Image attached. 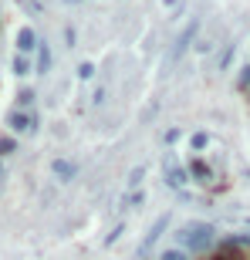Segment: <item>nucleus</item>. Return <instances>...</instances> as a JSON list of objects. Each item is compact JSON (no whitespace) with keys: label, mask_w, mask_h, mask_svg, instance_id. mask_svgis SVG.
Wrapping results in <instances>:
<instances>
[{"label":"nucleus","mask_w":250,"mask_h":260,"mask_svg":"<svg viewBox=\"0 0 250 260\" xmlns=\"http://www.w3.org/2000/svg\"><path fill=\"white\" fill-rule=\"evenodd\" d=\"M200 27H203V20L200 17H190L179 27V34L173 38V44H169V51H166V61H163V71H173L179 61L186 58V51L196 44V38H200Z\"/></svg>","instance_id":"f257e3e1"},{"label":"nucleus","mask_w":250,"mask_h":260,"mask_svg":"<svg viewBox=\"0 0 250 260\" xmlns=\"http://www.w3.org/2000/svg\"><path fill=\"white\" fill-rule=\"evenodd\" d=\"M7 125H10V132H17V135H24V132H38V125H41V115L30 108V112H24V108H14L7 115Z\"/></svg>","instance_id":"f03ea898"},{"label":"nucleus","mask_w":250,"mask_h":260,"mask_svg":"<svg viewBox=\"0 0 250 260\" xmlns=\"http://www.w3.org/2000/svg\"><path fill=\"white\" fill-rule=\"evenodd\" d=\"M163 173H166V183L173 186V189H183L186 179H190V169H179L173 152H166V159H163Z\"/></svg>","instance_id":"7ed1b4c3"},{"label":"nucleus","mask_w":250,"mask_h":260,"mask_svg":"<svg viewBox=\"0 0 250 260\" xmlns=\"http://www.w3.org/2000/svg\"><path fill=\"white\" fill-rule=\"evenodd\" d=\"M38 48H41V38L30 27H20L17 30V54H38Z\"/></svg>","instance_id":"20e7f679"},{"label":"nucleus","mask_w":250,"mask_h":260,"mask_svg":"<svg viewBox=\"0 0 250 260\" xmlns=\"http://www.w3.org/2000/svg\"><path fill=\"white\" fill-rule=\"evenodd\" d=\"M51 61H54V54H51V44H48V41H41L38 61H34V71H38V75H51Z\"/></svg>","instance_id":"39448f33"},{"label":"nucleus","mask_w":250,"mask_h":260,"mask_svg":"<svg viewBox=\"0 0 250 260\" xmlns=\"http://www.w3.org/2000/svg\"><path fill=\"white\" fill-rule=\"evenodd\" d=\"M51 169H54V176H58L61 183H71V179L78 176V162H71V159H54Z\"/></svg>","instance_id":"423d86ee"},{"label":"nucleus","mask_w":250,"mask_h":260,"mask_svg":"<svg viewBox=\"0 0 250 260\" xmlns=\"http://www.w3.org/2000/svg\"><path fill=\"white\" fill-rule=\"evenodd\" d=\"M186 169H190V176L193 179H196V183H210V176H213V169L206 162H203L200 155H193L190 159V166H186Z\"/></svg>","instance_id":"0eeeda50"},{"label":"nucleus","mask_w":250,"mask_h":260,"mask_svg":"<svg viewBox=\"0 0 250 260\" xmlns=\"http://www.w3.org/2000/svg\"><path fill=\"white\" fill-rule=\"evenodd\" d=\"M233 58H237V44H223V48L216 51V71H230Z\"/></svg>","instance_id":"6e6552de"},{"label":"nucleus","mask_w":250,"mask_h":260,"mask_svg":"<svg viewBox=\"0 0 250 260\" xmlns=\"http://www.w3.org/2000/svg\"><path fill=\"white\" fill-rule=\"evenodd\" d=\"M10 68H14V75H17V78H27L30 71H34V64H30V54H14Z\"/></svg>","instance_id":"1a4fd4ad"},{"label":"nucleus","mask_w":250,"mask_h":260,"mask_svg":"<svg viewBox=\"0 0 250 260\" xmlns=\"http://www.w3.org/2000/svg\"><path fill=\"white\" fill-rule=\"evenodd\" d=\"M34 102H38V91H34V88H20V91H17V108L30 112V108H34Z\"/></svg>","instance_id":"9d476101"},{"label":"nucleus","mask_w":250,"mask_h":260,"mask_svg":"<svg viewBox=\"0 0 250 260\" xmlns=\"http://www.w3.org/2000/svg\"><path fill=\"white\" fill-rule=\"evenodd\" d=\"M206 145H210V135H206V132H193L190 135V149H193V152H203Z\"/></svg>","instance_id":"9b49d317"},{"label":"nucleus","mask_w":250,"mask_h":260,"mask_svg":"<svg viewBox=\"0 0 250 260\" xmlns=\"http://www.w3.org/2000/svg\"><path fill=\"white\" fill-rule=\"evenodd\" d=\"M14 149H17V139H14V135H0V159L10 155Z\"/></svg>","instance_id":"f8f14e48"},{"label":"nucleus","mask_w":250,"mask_h":260,"mask_svg":"<svg viewBox=\"0 0 250 260\" xmlns=\"http://www.w3.org/2000/svg\"><path fill=\"white\" fill-rule=\"evenodd\" d=\"M237 88L250 95V64H243V68H240V75H237Z\"/></svg>","instance_id":"ddd939ff"},{"label":"nucleus","mask_w":250,"mask_h":260,"mask_svg":"<svg viewBox=\"0 0 250 260\" xmlns=\"http://www.w3.org/2000/svg\"><path fill=\"white\" fill-rule=\"evenodd\" d=\"M78 78H81V81H91V78H95V64H91V61H81V64H78Z\"/></svg>","instance_id":"4468645a"},{"label":"nucleus","mask_w":250,"mask_h":260,"mask_svg":"<svg viewBox=\"0 0 250 260\" xmlns=\"http://www.w3.org/2000/svg\"><path fill=\"white\" fill-rule=\"evenodd\" d=\"M105 95H108V88H105V85H98V88H95V95H91V105L102 108V105H105Z\"/></svg>","instance_id":"2eb2a0df"},{"label":"nucleus","mask_w":250,"mask_h":260,"mask_svg":"<svg viewBox=\"0 0 250 260\" xmlns=\"http://www.w3.org/2000/svg\"><path fill=\"white\" fill-rule=\"evenodd\" d=\"M78 44V30L75 27H65V48H75Z\"/></svg>","instance_id":"dca6fc26"},{"label":"nucleus","mask_w":250,"mask_h":260,"mask_svg":"<svg viewBox=\"0 0 250 260\" xmlns=\"http://www.w3.org/2000/svg\"><path fill=\"white\" fill-rule=\"evenodd\" d=\"M176 139H179V128H166V132H163V142L166 145H173Z\"/></svg>","instance_id":"f3484780"},{"label":"nucleus","mask_w":250,"mask_h":260,"mask_svg":"<svg viewBox=\"0 0 250 260\" xmlns=\"http://www.w3.org/2000/svg\"><path fill=\"white\" fill-rule=\"evenodd\" d=\"M213 51V41H196V54H210Z\"/></svg>","instance_id":"a211bd4d"},{"label":"nucleus","mask_w":250,"mask_h":260,"mask_svg":"<svg viewBox=\"0 0 250 260\" xmlns=\"http://www.w3.org/2000/svg\"><path fill=\"white\" fill-rule=\"evenodd\" d=\"M142 176H145V169H142V166H139V169H132V176H129V186L142 183Z\"/></svg>","instance_id":"6ab92c4d"},{"label":"nucleus","mask_w":250,"mask_h":260,"mask_svg":"<svg viewBox=\"0 0 250 260\" xmlns=\"http://www.w3.org/2000/svg\"><path fill=\"white\" fill-rule=\"evenodd\" d=\"M163 260H186V257H183L179 250H166V253H163Z\"/></svg>","instance_id":"aec40b11"},{"label":"nucleus","mask_w":250,"mask_h":260,"mask_svg":"<svg viewBox=\"0 0 250 260\" xmlns=\"http://www.w3.org/2000/svg\"><path fill=\"white\" fill-rule=\"evenodd\" d=\"M155 112H159V105H155V102H152V105L145 108V115H142V122H149V118H152V115H155Z\"/></svg>","instance_id":"412c9836"},{"label":"nucleus","mask_w":250,"mask_h":260,"mask_svg":"<svg viewBox=\"0 0 250 260\" xmlns=\"http://www.w3.org/2000/svg\"><path fill=\"white\" fill-rule=\"evenodd\" d=\"M61 4H68V7H78V4H85V0H61Z\"/></svg>","instance_id":"4be33fe9"},{"label":"nucleus","mask_w":250,"mask_h":260,"mask_svg":"<svg viewBox=\"0 0 250 260\" xmlns=\"http://www.w3.org/2000/svg\"><path fill=\"white\" fill-rule=\"evenodd\" d=\"M0 173H4V162H0Z\"/></svg>","instance_id":"5701e85b"}]
</instances>
